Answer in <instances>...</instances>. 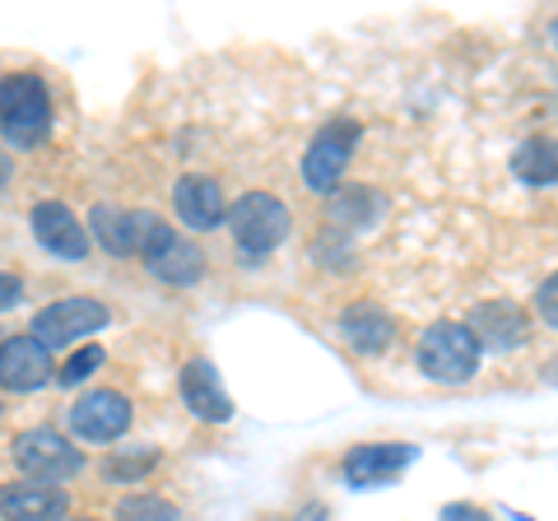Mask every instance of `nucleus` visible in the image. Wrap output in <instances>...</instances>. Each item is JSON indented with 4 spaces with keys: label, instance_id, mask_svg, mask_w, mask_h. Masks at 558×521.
<instances>
[{
    "label": "nucleus",
    "instance_id": "obj_1",
    "mask_svg": "<svg viewBox=\"0 0 558 521\" xmlns=\"http://www.w3.org/2000/svg\"><path fill=\"white\" fill-rule=\"evenodd\" d=\"M135 256L145 260L149 275L163 284H196L205 275L201 247L186 242L178 229H168L154 210H135Z\"/></svg>",
    "mask_w": 558,
    "mask_h": 521
},
{
    "label": "nucleus",
    "instance_id": "obj_2",
    "mask_svg": "<svg viewBox=\"0 0 558 521\" xmlns=\"http://www.w3.org/2000/svg\"><path fill=\"white\" fill-rule=\"evenodd\" d=\"M0 135L14 149H33L51 135V94L33 71L0 75Z\"/></svg>",
    "mask_w": 558,
    "mask_h": 521
},
{
    "label": "nucleus",
    "instance_id": "obj_3",
    "mask_svg": "<svg viewBox=\"0 0 558 521\" xmlns=\"http://www.w3.org/2000/svg\"><path fill=\"white\" fill-rule=\"evenodd\" d=\"M480 340L465 322H433L424 336H418V368L424 377L442 381V387H461L480 373Z\"/></svg>",
    "mask_w": 558,
    "mask_h": 521
},
{
    "label": "nucleus",
    "instance_id": "obj_4",
    "mask_svg": "<svg viewBox=\"0 0 558 521\" xmlns=\"http://www.w3.org/2000/svg\"><path fill=\"white\" fill-rule=\"evenodd\" d=\"M289 229H293L289 205L270 196V191H247L229 210V233L247 256H270L289 238Z\"/></svg>",
    "mask_w": 558,
    "mask_h": 521
},
{
    "label": "nucleus",
    "instance_id": "obj_5",
    "mask_svg": "<svg viewBox=\"0 0 558 521\" xmlns=\"http://www.w3.org/2000/svg\"><path fill=\"white\" fill-rule=\"evenodd\" d=\"M10 457H14V465H20L28 480L57 484V489L84 471V457L75 451V443L61 438L57 428H28V433H20V438L10 443Z\"/></svg>",
    "mask_w": 558,
    "mask_h": 521
},
{
    "label": "nucleus",
    "instance_id": "obj_6",
    "mask_svg": "<svg viewBox=\"0 0 558 521\" xmlns=\"http://www.w3.org/2000/svg\"><path fill=\"white\" fill-rule=\"evenodd\" d=\"M359 145V121L354 117H336L326 121V126L312 135V145L303 154V182L312 191H322V196H330L340 182V172L349 168V154H354Z\"/></svg>",
    "mask_w": 558,
    "mask_h": 521
},
{
    "label": "nucleus",
    "instance_id": "obj_7",
    "mask_svg": "<svg viewBox=\"0 0 558 521\" xmlns=\"http://www.w3.org/2000/svg\"><path fill=\"white\" fill-rule=\"evenodd\" d=\"M98 326H108V307L98 299H57L51 307H43L38 317H33V340H43L47 350H65V344H75L84 336H94Z\"/></svg>",
    "mask_w": 558,
    "mask_h": 521
},
{
    "label": "nucleus",
    "instance_id": "obj_8",
    "mask_svg": "<svg viewBox=\"0 0 558 521\" xmlns=\"http://www.w3.org/2000/svg\"><path fill=\"white\" fill-rule=\"evenodd\" d=\"M465 326L475 331L480 350H494V354H512V350H521V344L531 340V317L512 299L475 303L470 307V317H465Z\"/></svg>",
    "mask_w": 558,
    "mask_h": 521
},
{
    "label": "nucleus",
    "instance_id": "obj_9",
    "mask_svg": "<svg viewBox=\"0 0 558 521\" xmlns=\"http://www.w3.org/2000/svg\"><path fill=\"white\" fill-rule=\"evenodd\" d=\"M135 410L121 391H84L75 405H70V428L84 443H112L131 428Z\"/></svg>",
    "mask_w": 558,
    "mask_h": 521
},
{
    "label": "nucleus",
    "instance_id": "obj_10",
    "mask_svg": "<svg viewBox=\"0 0 558 521\" xmlns=\"http://www.w3.org/2000/svg\"><path fill=\"white\" fill-rule=\"evenodd\" d=\"M51 377L57 373H51V350L43 340L5 336V344H0V387L10 396H28V391H43Z\"/></svg>",
    "mask_w": 558,
    "mask_h": 521
},
{
    "label": "nucleus",
    "instance_id": "obj_11",
    "mask_svg": "<svg viewBox=\"0 0 558 521\" xmlns=\"http://www.w3.org/2000/svg\"><path fill=\"white\" fill-rule=\"evenodd\" d=\"M414 457L418 451L410 443H363L344 457V480L354 489H377V484H391Z\"/></svg>",
    "mask_w": 558,
    "mask_h": 521
},
{
    "label": "nucleus",
    "instance_id": "obj_12",
    "mask_svg": "<svg viewBox=\"0 0 558 521\" xmlns=\"http://www.w3.org/2000/svg\"><path fill=\"white\" fill-rule=\"evenodd\" d=\"M172 210H178V219L186 223L191 233H209V229H219V223L229 219V205H223L219 182L215 178H196V172L178 178V186H172Z\"/></svg>",
    "mask_w": 558,
    "mask_h": 521
},
{
    "label": "nucleus",
    "instance_id": "obj_13",
    "mask_svg": "<svg viewBox=\"0 0 558 521\" xmlns=\"http://www.w3.org/2000/svg\"><path fill=\"white\" fill-rule=\"evenodd\" d=\"M28 223H33V233H38V242L51 256L80 260L84 252H89V229H84V223L70 215V205H61V201H38Z\"/></svg>",
    "mask_w": 558,
    "mask_h": 521
},
{
    "label": "nucleus",
    "instance_id": "obj_14",
    "mask_svg": "<svg viewBox=\"0 0 558 521\" xmlns=\"http://www.w3.org/2000/svg\"><path fill=\"white\" fill-rule=\"evenodd\" d=\"M70 498L57 484H38V480H14L0 489V517L5 521H65Z\"/></svg>",
    "mask_w": 558,
    "mask_h": 521
},
{
    "label": "nucleus",
    "instance_id": "obj_15",
    "mask_svg": "<svg viewBox=\"0 0 558 521\" xmlns=\"http://www.w3.org/2000/svg\"><path fill=\"white\" fill-rule=\"evenodd\" d=\"M182 401L205 424H223L233 414V401H229V391H223V381H219L209 359H191L182 368Z\"/></svg>",
    "mask_w": 558,
    "mask_h": 521
},
{
    "label": "nucleus",
    "instance_id": "obj_16",
    "mask_svg": "<svg viewBox=\"0 0 558 521\" xmlns=\"http://www.w3.org/2000/svg\"><path fill=\"white\" fill-rule=\"evenodd\" d=\"M340 340L354 354H381L396 340V322L377 303H354L340 312Z\"/></svg>",
    "mask_w": 558,
    "mask_h": 521
},
{
    "label": "nucleus",
    "instance_id": "obj_17",
    "mask_svg": "<svg viewBox=\"0 0 558 521\" xmlns=\"http://www.w3.org/2000/svg\"><path fill=\"white\" fill-rule=\"evenodd\" d=\"M512 172L526 186H554L558 182V141H554V135L526 141V145L512 154Z\"/></svg>",
    "mask_w": 558,
    "mask_h": 521
},
{
    "label": "nucleus",
    "instance_id": "obj_18",
    "mask_svg": "<svg viewBox=\"0 0 558 521\" xmlns=\"http://www.w3.org/2000/svg\"><path fill=\"white\" fill-rule=\"evenodd\" d=\"M94 238L112 256H135V210H117V205H94Z\"/></svg>",
    "mask_w": 558,
    "mask_h": 521
},
{
    "label": "nucleus",
    "instance_id": "obj_19",
    "mask_svg": "<svg viewBox=\"0 0 558 521\" xmlns=\"http://www.w3.org/2000/svg\"><path fill=\"white\" fill-rule=\"evenodd\" d=\"M117 521H182V512L159 494H131L117 502Z\"/></svg>",
    "mask_w": 558,
    "mask_h": 521
},
{
    "label": "nucleus",
    "instance_id": "obj_20",
    "mask_svg": "<svg viewBox=\"0 0 558 521\" xmlns=\"http://www.w3.org/2000/svg\"><path fill=\"white\" fill-rule=\"evenodd\" d=\"M98 368H102V344H84V350H75L57 368V381H61V387H80V381L94 377Z\"/></svg>",
    "mask_w": 558,
    "mask_h": 521
},
{
    "label": "nucleus",
    "instance_id": "obj_21",
    "mask_svg": "<svg viewBox=\"0 0 558 521\" xmlns=\"http://www.w3.org/2000/svg\"><path fill=\"white\" fill-rule=\"evenodd\" d=\"M154 465H159V451L145 447L140 457H112L108 461V480H145Z\"/></svg>",
    "mask_w": 558,
    "mask_h": 521
},
{
    "label": "nucleus",
    "instance_id": "obj_22",
    "mask_svg": "<svg viewBox=\"0 0 558 521\" xmlns=\"http://www.w3.org/2000/svg\"><path fill=\"white\" fill-rule=\"evenodd\" d=\"M535 317L549 326V331H558V275H549L545 284H539L535 293Z\"/></svg>",
    "mask_w": 558,
    "mask_h": 521
},
{
    "label": "nucleus",
    "instance_id": "obj_23",
    "mask_svg": "<svg viewBox=\"0 0 558 521\" xmlns=\"http://www.w3.org/2000/svg\"><path fill=\"white\" fill-rule=\"evenodd\" d=\"M438 521H494V517H488L484 508H475V502H447Z\"/></svg>",
    "mask_w": 558,
    "mask_h": 521
},
{
    "label": "nucleus",
    "instance_id": "obj_24",
    "mask_svg": "<svg viewBox=\"0 0 558 521\" xmlns=\"http://www.w3.org/2000/svg\"><path fill=\"white\" fill-rule=\"evenodd\" d=\"M20 299H24V284L14 280V275H5V270H0V312H5V307H14Z\"/></svg>",
    "mask_w": 558,
    "mask_h": 521
},
{
    "label": "nucleus",
    "instance_id": "obj_25",
    "mask_svg": "<svg viewBox=\"0 0 558 521\" xmlns=\"http://www.w3.org/2000/svg\"><path fill=\"white\" fill-rule=\"evenodd\" d=\"M10 172H14V163H10V154H5V149H0V191H5V186H10Z\"/></svg>",
    "mask_w": 558,
    "mask_h": 521
},
{
    "label": "nucleus",
    "instance_id": "obj_26",
    "mask_svg": "<svg viewBox=\"0 0 558 521\" xmlns=\"http://www.w3.org/2000/svg\"><path fill=\"white\" fill-rule=\"evenodd\" d=\"M549 38H554V47H558V20H554V24H549Z\"/></svg>",
    "mask_w": 558,
    "mask_h": 521
},
{
    "label": "nucleus",
    "instance_id": "obj_27",
    "mask_svg": "<svg viewBox=\"0 0 558 521\" xmlns=\"http://www.w3.org/2000/svg\"><path fill=\"white\" fill-rule=\"evenodd\" d=\"M70 521H94V517H70Z\"/></svg>",
    "mask_w": 558,
    "mask_h": 521
},
{
    "label": "nucleus",
    "instance_id": "obj_28",
    "mask_svg": "<svg viewBox=\"0 0 558 521\" xmlns=\"http://www.w3.org/2000/svg\"><path fill=\"white\" fill-rule=\"evenodd\" d=\"M0 344H5V336H0Z\"/></svg>",
    "mask_w": 558,
    "mask_h": 521
}]
</instances>
